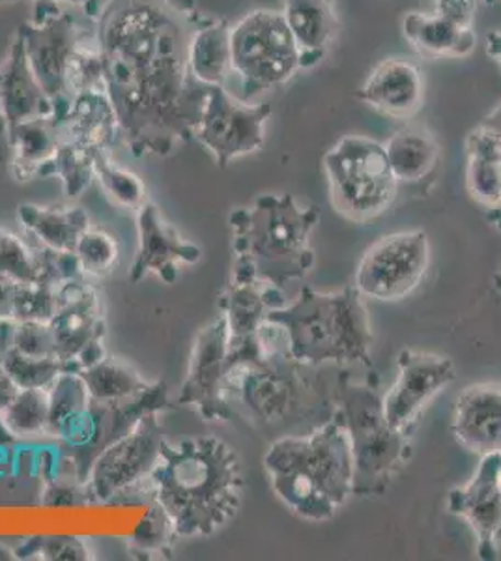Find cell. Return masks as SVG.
I'll list each match as a JSON object with an SVG mask.
<instances>
[{"mask_svg":"<svg viewBox=\"0 0 501 561\" xmlns=\"http://www.w3.org/2000/svg\"><path fill=\"white\" fill-rule=\"evenodd\" d=\"M191 20L172 0H107L95 42L122 142L137 156H167L195 135L208 87L190 68Z\"/></svg>","mask_w":501,"mask_h":561,"instance_id":"cell-1","label":"cell"},{"mask_svg":"<svg viewBox=\"0 0 501 561\" xmlns=\"http://www.w3.org/2000/svg\"><path fill=\"white\" fill-rule=\"evenodd\" d=\"M243 486L235 447L214 434H201L166 442L145 489L171 515L178 536L206 537L238 515Z\"/></svg>","mask_w":501,"mask_h":561,"instance_id":"cell-2","label":"cell"},{"mask_svg":"<svg viewBox=\"0 0 501 561\" xmlns=\"http://www.w3.org/2000/svg\"><path fill=\"white\" fill-rule=\"evenodd\" d=\"M264 468L273 492L305 520H330L354 494V459L337 415L311 434L273 442Z\"/></svg>","mask_w":501,"mask_h":561,"instance_id":"cell-3","label":"cell"},{"mask_svg":"<svg viewBox=\"0 0 501 561\" xmlns=\"http://www.w3.org/2000/svg\"><path fill=\"white\" fill-rule=\"evenodd\" d=\"M318 219L317 206L304 208L293 195H261L232 211V283L262 280L285 288L305 277L315 264L311 237Z\"/></svg>","mask_w":501,"mask_h":561,"instance_id":"cell-4","label":"cell"},{"mask_svg":"<svg viewBox=\"0 0 501 561\" xmlns=\"http://www.w3.org/2000/svg\"><path fill=\"white\" fill-rule=\"evenodd\" d=\"M267 319L283 325L291 354L299 364L373 365L375 333L365 300L355 287L337 293L304 287L296 300L270 311Z\"/></svg>","mask_w":501,"mask_h":561,"instance_id":"cell-5","label":"cell"},{"mask_svg":"<svg viewBox=\"0 0 501 561\" xmlns=\"http://www.w3.org/2000/svg\"><path fill=\"white\" fill-rule=\"evenodd\" d=\"M349 436L354 459L355 496H380L412 454L405 431L387 420L378 378L352 382L339 378V410L335 412Z\"/></svg>","mask_w":501,"mask_h":561,"instance_id":"cell-6","label":"cell"},{"mask_svg":"<svg viewBox=\"0 0 501 561\" xmlns=\"http://www.w3.org/2000/svg\"><path fill=\"white\" fill-rule=\"evenodd\" d=\"M232 94L251 102L264 92L280 89L301 70L299 47L283 13L253 10L230 26Z\"/></svg>","mask_w":501,"mask_h":561,"instance_id":"cell-7","label":"cell"},{"mask_svg":"<svg viewBox=\"0 0 501 561\" xmlns=\"http://www.w3.org/2000/svg\"><path fill=\"white\" fill-rule=\"evenodd\" d=\"M324 171L335 210L355 224L382 216L399 192L386 147L363 135H349L326 152Z\"/></svg>","mask_w":501,"mask_h":561,"instance_id":"cell-8","label":"cell"},{"mask_svg":"<svg viewBox=\"0 0 501 561\" xmlns=\"http://www.w3.org/2000/svg\"><path fill=\"white\" fill-rule=\"evenodd\" d=\"M309 365L291 354L267 357L257 364H230L225 370L223 397L235 412V404L249 420L280 423L298 414L311 401L312 386L305 377Z\"/></svg>","mask_w":501,"mask_h":561,"instance_id":"cell-9","label":"cell"},{"mask_svg":"<svg viewBox=\"0 0 501 561\" xmlns=\"http://www.w3.org/2000/svg\"><path fill=\"white\" fill-rule=\"evenodd\" d=\"M158 414L153 410L140 415L134 427L95 457L84 479L87 494L94 502H111L147 486L167 442Z\"/></svg>","mask_w":501,"mask_h":561,"instance_id":"cell-10","label":"cell"},{"mask_svg":"<svg viewBox=\"0 0 501 561\" xmlns=\"http://www.w3.org/2000/svg\"><path fill=\"white\" fill-rule=\"evenodd\" d=\"M429 264L431 243L423 230L387 234L363 253L354 287L371 300H405L421 285Z\"/></svg>","mask_w":501,"mask_h":561,"instance_id":"cell-11","label":"cell"},{"mask_svg":"<svg viewBox=\"0 0 501 561\" xmlns=\"http://www.w3.org/2000/svg\"><path fill=\"white\" fill-rule=\"evenodd\" d=\"M270 116L267 103L241 102L227 87H208L193 137L217 165L229 167L230 161L264 147Z\"/></svg>","mask_w":501,"mask_h":561,"instance_id":"cell-12","label":"cell"},{"mask_svg":"<svg viewBox=\"0 0 501 561\" xmlns=\"http://www.w3.org/2000/svg\"><path fill=\"white\" fill-rule=\"evenodd\" d=\"M26 58L45 92L57 102L71 98L68 76L77 47L83 42L81 31L70 13L60 8L34 13L29 23L18 28Z\"/></svg>","mask_w":501,"mask_h":561,"instance_id":"cell-13","label":"cell"},{"mask_svg":"<svg viewBox=\"0 0 501 561\" xmlns=\"http://www.w3.org/2000/svg\"><path fill=\"white\" fill-rule=\"evenodd\" d=\"M455 378L457 370L449 357L402 348L397 356V378L384 396L387 420L408 433L426 404Z\"/></svg>","mask_w":501,"mask_h":561,"instance_id":"cell-14","label":"cell"},{"mask_svg":"<svg viewBox=\"0 0 501 561\" xmlns=\"http://www.w3.org/2000/svg\"><path fill=\"white\" fill-rule=\"evenodd\" d=\"M229 354V324L219 313L204 325L191 351L190 369L178 397L180 404H190L206 420H229L235 414L225 397L223 380Z\"/></svg>","mask_w":501,"mask_h":561,"instance_id":"cell-15","label":"cell"},{"mask_svg":"<svg viewBox=\"0 0 501 561\" xmlns=\"http://www.w3.org/2000/svg\"><path fill=\"white\" fill-rule=\"evenodd\" d=\"M447 507L470 524L477 537L479 560H496L501 526V455L481 457L470 483L449 492Z\"/></svg>","mask_w":501,"mask_h":561,"instance_id":"cell-16","label":"cell"},{"mask_svg":"<svg viewBox=\"0 0 501 561\" xmlns=\"http://www.w3.org/2000/svg\"><path fill=\"white\" fill-rule=\"evenodd\" d=\"M355 98L382 115L407 121L418 115L425 100L423 71L408 58H384L368 73Z\"/></svg>","mask_w":501,"mask_h":561,"instance_id":"cell-17","label":"cell"},{"mask_svg":"<svg viewBox=\"0 0 501 561\" xmlns=\"http://www.w3.org/2000/svg\"><path fill=\"white\" fill-rule=\"evenodd\" d=\"M0 113L7 122V131L21 122L55 116V100L34 76L25 45L18 33L0 65Z\"/></svg>","mask_w":501,"mask_h":561,"instance_id":"cell-18","label":"cell"},{"mask_svg":"<svg viewBox=\"0 0 501 561\" xmlns=\"http://www.w3.org/2000/svg\"><path fill=\"white\" fill-rule=\"evenodd\" d=\"M451 431L471 454L501 455V386L471 383L464 388L455 402Z\"/></svg>","mask_w":501,"mask_h":561,"instance_id":"cell-19","label":"cell"},{"mask_svg":"<svg viewBox=\"0 0 501 561\" xmlns=\"http://www.w3.org/2000/svg\"><path fill=\"white\" fill-rule=\"evenodd\" d=\"M139 225V253L129 277L140 280L150 272L166 279H177V262H197L201 249L195 243L184 242L177 229L167 224L156 206L145 203L137 214Z\"/></svg>","mask_w":501,"mask_h":561,"instance_id":"cell-20","label":"cell"},{"mask_svg":"<svg viewBox=\"0 0 501 561\" xmlns=\"http://www.w3.org/2000/svg\"><path fill=\"white\" fill-rule=\"evenodd\" d=\"M60 142L94 156L111 152L121 142V126L105 90L71 96L70 107L58 124Z\"/></svg>","mask_w":501,"mask_h":561,"instance_id":"cell-21","label":"cell"},{"mask_svg":"<svg viewBox=\"0 0 501 561\" xmlns=\"http://www.w3.org/2000/svg\"><path fill=\"white\" fill-rule=\"evenodd\" d=\"M281 13L298 44L301 70L317 66L339 31L335 0H283Z\"/></svg>","mask_w":501,"mask_h":561,"instance_id":"cell-22","label":"cell"},{"mask_svg":"<svg viewBox=\"0 0 501 561\" xmlns=\"http://www.w3.org/2000/svg\"><path fill=\"white\" fill-rule=\"evenodd\" d=\"M8 142L12 152V173L15 179L25 182L34 176H49L55 156H57L60 135L58 124L53 116L21 122L8 129Z\"/></svg>","mask_w":501,"mask_h":561,"instance_id":"cell-23","label":"cell"},{"mask_svg":"<svg viewBox=\"0 0 501 561\" xmlns=\"http://www.w3.org/2000/svg\"><path fill=\"white\" fill-rule=\"evenodd\" d=\"M285 290L262 280L230 283L223 294L221 313L229 324V339L253 337L270 311L285 307Z\"/></svg>","mask_w":501,"mask_h":561,"instance_id":"cell-24","label":"cell"},{"mask_svg":"<svg viewBox=\"0 0 501 561\" xmlns=\"http://www.w3.org/2000/svg\"><path fill=\"white\" fill-rule=\"evenodd\" d=\"M190 68L198 83L229 87L232 79L230 25L225 20L201 18L190 39Z\"/></svg>","mask_w":501,"mask_h":561,"instance_id":"cell-25","label":"cell"},{"mask_svg":"<svg viewBox=\"0 0 501 561\" xmlns=\"http://www.w3.org/2000/svg\"><path fill=\"white\" fill-rule=\"evenodd\" d=\"M402 34L413 49L432 58L468 57L477 44L474 28H458L439 13H407L402 20Z\"/></svg>","mask_w":501,"mask_h":561,"instance_id":"cell-26","label":"cell"},{"mask_svg":"<svg viewBox=\"0 0 501 561\" xmlns=\"http://www.w3.org/2000/svg\"><path fill=\"white\" fill-rule=\"evenodd\" d=\"M18 219L34 240L57 251H76L79 238L90 229L83 208L21 205Z\"/></svg>","mask_w":501,"mask_h":561,"instance_id":"cell-27","label":"cell"},{"mask_svg":"<svg viewBox=\"0 0 501 561\" xmlns=\"http://www.w3.org/2000/svg\"><path fill=\"white\" fill-rule=\"evenodd\" d=\"M466 187L477 205L490 210L501 197V145L481 124L466 137Z\"/></svg>","mask_w":501,"mask_h":561,"instance_id":"cell-28","label":"cell"},{"mask_svg":"<svg viewBox=\"0 0 501 561\" xmlns=\"http://www.w3.org/2000/svg\"><path fill=\"white\" fill-rule=\"evenodd\" d=\"M52 325L57 339L58 359L62 364L76 359L84 346L103 339L105 333V320L98 293L92 290L81 300L60 307L52 320Z\"/></svg>","mask_w":501,"mask_h":561,"instance_id":"cell-29","label":"cell"},{"mask_svg":"<svg viewBox=\"0 0 501 561\" xmlns=\"http://www.w3.org/2000/svg\"><path fill=\"white\" fill-rule=\"evenodd\" d=\"M387 161L399 184H419L429 179L440 163V147L429 131L402 128L386 145Z\"/></svg>","mask_w":501,"mask_h":561,"instance_id":"cell-30","label":"cell"},{"mask_svg":"<svg viewBox=\"0 0 501 561\" xmlns=\"http://www.w3.org/2000/svg\"><path fill=\"white\" fill-rule=\"evenodd\" d=\"M81 375L89 386L92 401L98 402L126 401L145 393L153 386L140 377L139 370L132 365L107 356L100 364L81 370Z\"/></svg>","mask_w":501,"mask_h":561,"instance_id":"cell-31","label":"cell"},{"mask_svg":"<svg viewBox=\"0 0 501 561\" xmlns=\"http://www.w3.org/2000/svg\"><path fill=\"white\" fill-rule=\"evenodd\" d=\"M49 389H20L0 421L12 438H34L49 434Z\"/></svg>","mask_w":501,"mask_h":561,"instance_id":"cell-32","label":"cell"},{"mask_svg":"<svg viewBox=\"0 0 501 561\" xmlns=\"http://www.w3.org/2000/svg\"><path fill=\"white\" fill-rule=\"evenodd\" d=\"M94 179L115 205L139 210L147 203V187L137 174L111 160V152L95 153Z\"/></svg>","mask_w":501,"mask_h":561,"instance_id":"cell-33","label":"cell"},{"mask_svg":"<svg viewBox=\"0 0 501 561\" xmlns=\"http://www.w3.org/2000/svg\"><path fill=\"white\" fill-rule=\"evenodd\" d=\"M177 526L172 523L171 515L161 505L152 502L147 515L140 520L139 526L132 537V552L145 560H161L172 554V545L177 541Z\"/></svg>","mask_w":501,"mask_h":561,"instance_id":"cell-34","label":"cell"},{"mask_svg":"<svg viewBox=\"0 0 501 561\" xmlns=\"http://www.w3.org/2000/svg\"><path fill=\"white\" fill-rule=\"evenodd\" d=\"M49 402H52L49 434H53L62 421L89 409L92 397L83 375L76 370H64L49 388Z\"/></svg>","mask_w":501,"mask_h":561,"instance_id":"cell-35","label":"cell"},{"mask_svg":"<svg viewBox=\"0 0 501 561\" xmlns=\"http://www.w3.org/2000/svg\"><path fill=\"white\" fill-rule=\"evenodd\" d=\"M0 362L21 389H49L64 373L58 357L25 356L13 348Z\"/></svg>","mask_w":501,"mask_h":561,"instance_id":"cell-36","label":"cell"},{"mask_svg":"<svg viewBox=\"0 0 501 561\" xmlns=\"http://www.w3.org/2000/svg\"><path fill=\"white\" fill-rule=\"evenodd\" d=\"M49 176L62 180L64 193L68 197L77 198L94 179V156L60 142L57 156L49 167Z\"/></svg>","mask_w":501,"mask_h":561,"instance_id":"cell-37","label":"cell"},{"mask_svg":"<svg viewBox=\"0 0 501 561\" xmlns=\"http://www.w3.org/2000/svg\"><path fill=\"white\" fill-rule=\"evenodd\" d=\"M76 255L84 275L105 277L111 274L121 256V248L109 232L90 227L76 245Z\"/></svg>","mask_w":501,"mask_h":561,"instance_id":"cell-38","label":"cell"},{"mask_svg":"<svg viewBox=\"0 0 501 561\" xmlns=\"http://www.w3.org/2000/svg\"><path fill=\"white\" fill-rule=\"evenodd\" d=\"M0 274L18 285L38 283V262L32 243L10 230H0Z\"/></svg>","mask_w":501,"mask_h":561,"instance_id":"cell-39","label":"cell"},{"mask_svg":"<svg viewBox=\"0 0 501 561\" xmlns=\"http://www.w3.org/2000/svg\"><path fill=\"white\" fill-rule=\"evenodd\" d=\"M58 311L57 287L44 283L18 285L13 298V319L52 322Z\"/></svg>","mask_w":501,"mask_h":561,"instance_id":"cell-40","label":"cell"},{"mask_svg":"<svg viewBox=\"0 0 501 561\" xmlns=\"http://www.w3.org/2000/svg\"><path fill=\"white\" fill-rule=\"evenodd\" d=\"M15 554L21 560H31L34 554L39 560H90L89 547L79 537L70 536L36 537L15 550Z\"/></svg>","mask_w":501,"mask_h":561,"instance_id":"cell-41","label":"cell"},{"mask_svg":"<svg viewBox=\"0 0 501 561\" xmlns=\"http://www.w3.org/2000/svg\"><path fill=\"white\" fill-rule=\"evenodd\" d=\"M13 351L25 356L57 357V339L52 322L23 320L18 324Z\"/></svg>","mask_w":501,"mask_h":561,"instance_id":"cell-42","label":"cell"},{"mask_svg":"<svg viewBox=\"0 0 501 561\" xmlns=\"http://www.w3.org/2000/svg\"><path fill=\"white\" fill-rule=\"evenodd\" d=\"M479 0H436V12L440 18L449 21L458 28L471 31L476 23Z\"/></svg>","mask_w":501,"mask_h":561,"instance_id":"cell-43","label":"cell"},{"mask_svg":"<svg viewBox=\"0 0 501 561\" xmlns=\"http://www.w3.org/2000/svg\"><path fill=\"white\" fill-rule=\"evenodd\" d=\"M0 2H12V0H0ZM107 0H34V13L55 10L58 4H71V7H83L89 10L90 15L98 18Z\"/></svg>","mask_w":501,"mask_h":561,"instance_id":"cell-44","label":"cell"},{"mask_svg":"<svg viewBox=\"0 0 501 561\" xmlns=\"http://www.w3.org/2000/svg\"><path fill=\"white\" fill-rule=\"evenodd\" d=\"M20 386L13 382V378L10 377L7 367L0 362V415L12 404L15 396L20 393Z\"/></svg>","mask_w":501,"mask_h":561,"instance_id":"cell-45","label":"cell"},{"mask_svg":"<svg viewBox=\"0 0 501 561\" xmlns=\"http://www.w3.org/2000/svg\"><path fill=\"white\" fill-rule=\"evenodd\" d=\"M15 288H18V283H13L7 275L0 274V319L13 317Z\"/></svg>","mask_w":501,"mask_h":561,"instance_id":"cell-46","label":"cell"},{"mask_svg":"<svg viewBox=\"0 0 501 561\" xmlns=\"http://www.w3.org/2000/svg\"><path fill=\"white\" fill-rule=\"evenodd\" d=\"M482 128L489 129L498 137L501 145V102L496 105L494 111H490L489 115L485 116L481 122Z\"/></svg>","mask_w":501,"mask_h":561,"instance_id":"cell-47","label":"cell"},{"mask_svg":"<svg viewBox=\"0 0 501 561\" xmlns=\"http://www.w3.org/2000/svg\"><path fill=\"white\" fill-rule=\"evenodd\" d=\"M487 55L501 66V31L487 34Z\"/></svg>","mask_w":501,"mask_h":561,"instance_id":"cell-48","label":"cell"},{"mask_svg":"<svg viewBox=\"0 0 501 561\" xmlns=\"http://www.w3.org/2000/svg\"><path fill=\"white\" fill-rule=\"evenodd\" d=\"M487 211H489L490 224L494 225L496 229L500 230L501 232V197L500 201H498V203H496V205Z\"/></svg>","mask_w":501,"mask_h":561,"instance_id":"cell-49","label":"cell"},{"mask_svg":"<svg viewBox=\"0 0 501 561\" xmlns=\"http://www.w3.org/2000/svg\"><path fill=\"white\" fill-rule=\"evenodd\" d=\"M15 550L8 549L7 545L0 542V560H15Z\"/></svg>","mask_w":501,"mask_h":561,"instance_id":"cell-50","label":"cell"},{"mask_svg":"<svg viewBox=\"0 0 501 561\" xmlns=\"http://www.w3.org/2000/svg\"><path fill=\"white\" fill-rule=\"evenodd\" d=\"M492 280H494L496 293L500 294L501 298V266L500 268H498V272H496L494 277H492Z\"/></svg>","mask_w":501,"mask_h":561,"instance_id":"cell-51","label":"cell"},{"mask_svg":"<svg viewBox=\"0 0 501 561\" xmlns=\"http://www.w3.org/2000/svg\"><path fill=\"white\" fill-rule=\"evenodd\" d=\"M13 440L12 436L8 434L7 428L2 425V421H0V442H10Z\"/></svg>","mask_w":501,"mask_h":561,"instance_id":"cell-52","label":"cell"},{"mask_svg":"<svg viewBox=\"0 0 501 561\" xmlns=\"http://www.w3.org/2000/svg\"><path fill=\"white\" fill-rule=\"evenodd\" d=\"M0 134H7V122H4L2 113H0Z\"/></svg>","mask_w":501,"mask_h":561,"instance_id":"cell-53","label":"cell"},{"mask_svg":"<svg viewBox=\"0 0 501 561\" xmlns=\"http://www.w3.org/2000/svg\"><path fill=\"white\" fill-rule=\"evenodd\" d=\"M485 2H487V4H498L500 0H485Z\"/></svg>","mask_w":501,"mask_h":561,"instance_id":"cell-54","label":"cell"},{"mask_svg":"<svg viewBox=\"0 0 501 561\" xmlns=\"http://www.w3.org/2000/svg\"><path fill=\"white\" fill-rule=\"evenodd\" d=\"M501 542V526L500 529H498V545Z\"/></svg>","mask_w":501,"mask_h":561,"instance_id":"cell-55","label":"cell"}]
</instances>
